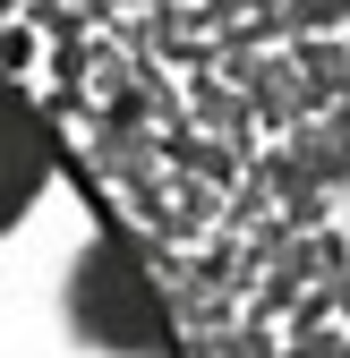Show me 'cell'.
Here are the masks:
<instances>
[{
	"label": "cell",
	"mask_w": 350,
	"mask_h": 358,
	"mask_svg": "<svg viewBox=\"0 0 350 358\" xmlns=\"http://www.w3.org/2000/svg\"><path fill=\"white\" fill-rule=\"evenodd\" d=\"M43 171H52V137L34 128L26 103L0 94V231L26 213V196H34V179H43Z\"/></svg>",
	"instance_id": "6da1fadb"
}]
</instances>
